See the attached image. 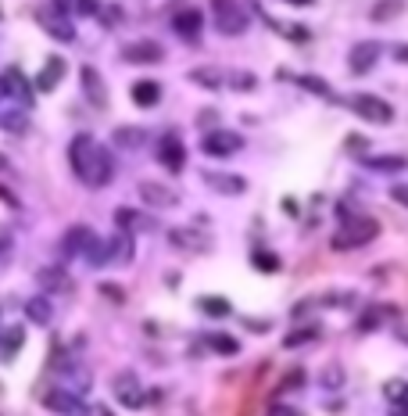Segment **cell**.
Instances as JSON below:
<instances>
[{"mask_svg": "<svg viewBox=\"0 0 408 416\" xmlns=\"http://www.w3.org/2000/svg\"><path fill=\"white\" fill-rule=\"evenodd\" d=\"M398 341H401V345H408V323H401V327H398Z\"/></svg>", "mask_w": 408, "mask_h": 416, "instance_id": "f907efd6", "label": "cell"}, {"mask_svg": "<svg viewBox=\"0 0 408 416\" xmlns=\"http://www.w3.org/2000/svg\"><path fill=\"white\" fill-rule=\"evenodd\" d=\"M211 18H215V29L222 36H240L251 26V18L240 8V0H211Z\"/></svg>", "mask_w": 408, "mask_h": 416, "instance_id": "7a4b0ae2", "label": "cell"}, {"mask_svg": "<svg viewBox=\"0 0 408 416\" xmlns=\"http://www.w3.org/2000/svg\"><path fill=\"white\" fill-rule=\"evenodd\" d=\"M197 122H201V126H211V122H215V112H201Z\"/></svg>", "mask_w": 408, "mask_h": 416, "instance_id": "681fc988", "label": "cell"}, {"mask_svg": "<svg viewBox=\"0 0 408 416\" xmlns=\"http://www.w3.org/2000/svg\"><path fill=\"white\" fill-rule=\"evenodd\" d=\"M100 18H104V26H115V18H122L118 8H100Z\"/></svg>", "mask_w": 408, "mask_h": 416, "instance_id": "ee69618b", "label": "cell"}, {"mask_svg": "<svg viewBox=\"0 0 408 416\" xmlns=\"http://www.w3.org/2000/svg\"><path fill=\"white\" fill-rule=\"evenodd\" d=\"M394 61H401V65H408V44H398V51H394Z\"/></svg>", "mask_w": 408, "mask_h": 416, "instance_id": "7dc6e473", "label": "cell"}, {"mask_svg": "<svg viewBox=\"0 0 408 416\" xmlns=\"http://www.w3.org/2000/svg\"><path fill=\"white\" fill-rule=\"evenodd\" d=\"M26 341V330L21 327H8V334H0V359H11L15 352Z\"/></svg>", "mask_w": 408, "mask_h": 416, "instance_id": "4dcf8cb0", "label": "cell"}, {"mask_svg": "<svg viewBox=\"0 0 408 416\" xmlns=\"http://www.w3.org/2000/svg\"><path fill=\"white\" fill-rule=\"evenodd\" d=\"M43 409H51L57 416H86L90 409H86L82 395H76L72 388H51L43 391Z\"/></svg>", "mask_w": 408, "mask_h": 416, "instance_id": "5b68a950", "label": "cell"}, {"mask_svg": "<svg viewBox=\"0 0 408 416\" xmlns=\"http://www.w3.org/2000/svg\"><path fill=\"white\" fill-rule=\"evenodd\" d=\"M107 262H122V266L133 262V237H129L125 230H118L115 241L107 244Z\"/></svg>", "mask_w": 408, "mask_h": 416, "instance_id": "7402d4cb", "label": "cell"}, {"mask_svg": "<svg viewBox=\"0 0 408 416\" xmlns=\"http://www.w3.org/2000/svg\"><path fill=\"white\" fill-rule=\"evenodd\" d=\"M76 15H100V0H72Z\"/></svg>", "mask_w": 408, "mask_h": 416, "instance_id": "ab89813d", "label": "cell"}, {"mask_svg": "<svg viewBox=\"0 0 408 416\" xmlns=\"http://www.w3.org/2000/svg\"><path fill=\"white\" fill-rule=\"evenodd\" d=\"M39 26L47 29L54 40H64V44H69V40H76V29H72V22L64 15H51V11H39Z\"/></svg>", "mask_w": 408, "mask_h": 416, "instance_id": "ffe728a7", "label": "cell"}, {"mask_svg": "<svg viewBox=\"0 0 408 416\" xmlns=\"http://www.w3.org/2000/svg\"><path fill=\"white\" fill-rule=\"evenodd\" d=\"M112 176H115V158H112V151H107V148H100V144H97L94 162H90V169H86L82 183L86 187H107V183H112Z\"/></svg>", "mask_w": 408, "mask_h": 416, "instance_id": "9c48e42d", "label": "cell"}, {"mask_svg": "<svg viewBox=\"0 0 408 416\" xmlns=\"http://www.w3.org/2000/svg\"><path fill=\"white\" fill-rule=\"evenodd\" d=\"M376 234H380V223L376 219H351V223H344L340 230L333 234V252H355V248H365L369 241H376Z\"/></svg>", "mask_w": 408, "mask_h": 416, "instance_id": "6da1fadb", "label": "cell"}, {"mask_svg": "<svg viewBox=\"0 0 408 416\" xmlns=\"http://www.w3.org/2000/svg\"><path fill=\"white\" fill-rule=\"evenodd\" d=\"M79 83H82V94L90 97L94 108H97V112H104V108H107V87H104L100 72H97L94 65H82V69H79Z\"/></svg>", "mask_w": 408, "mask_h": 416, "instance_id": "7c38bea8", "label": "cell"}, {"mask_svg": "<svg viewBox=\"0 0 408 416\" xmlns=\"http://www.w3.org/2000/svg\"><path fill=\"white\" fill-rule=\"evenodd\" d=\"M240 148H244V140L236 137V133H229V130H211V133L201 137V151H204L208 158H229V155H236Z\"/></svg>", "mask_w": 408, "mask_h": 416, "instance_id": "8992f818", "label": "cell"}, {"mask_svg": "<svg viewBox=\"0 0 408 416\" xmlns=\"http://www.w3.org/2000/svg\"><path fill=\"white\" fill-rule=\"evenodd\" d=\"M201 26H204V15L197 8H179L172 15V29H176V36H183V40H197Z\"/></svg>", "mask_w": 408, "mask_h": 416, "instance_id": "5bb4252c", "label": "cell"}, {"mask_svg": "<svg viewBox=\"0 0 408 416\" xmlns=\"http://www.w3.org/2000/svg\"><path fill=\"white\" fill-rule=\"evenodd\" d=\"M0 22H4V8H0Z\"/></svg>", "mask_w": 408, "mask_h": 416, "instance_id": "9f6ffc18", "label": "cell"}, {"mask_svg": "<svg viewBox=\"0 0 408 416\" xmlns=\"http://www.w3.org/2000/svg\"><path fill=\"white\" fill-rule=\"evenodd\" d=\"M115 226L125 234H133V230H147L150 219H143L140 212H133V208H115Z\"/></svg>", "mask_w": 408, "mask_h": 416, "instance_id": "d4e9b609", "label": "cell"}, {"mask_svg": "<svg viewBox=\"0 0 408 416\" xmlns=\"http://www.w3.org/2000/svg\"><path fill=\"white\" fill-rule=\"evenodd\" d=\"M94 244H97V234L90 230V226L76 223V226H69L64 237H61V255H64V259H79V255L90 252Z\"/></svg>", "mask_w": 408, "mask_h": 416, "instance_id": "52a82bcc", "label": "cell"}, {"mask_svg": "<svg viewBox=\"0 0 408 416\" xmlns=\"http://www.w3.org/2000/svg\"><path fill=\"white\" fill-rule=\"evenodd\" d=\"M297 87H305L308 94H319V97H333V90L322 79H315V76H297Z\"/></svg>", "mask_w": 408, "mask_h": 416, "instance_id": "8d00e7d4", "label": "cell"}, {"mask_svg": "<svg viewBox=\"0 0 408 416\" xmlns=\"http://www.w3.org/2000/svg\"><path fill=\"white\" fill-rule=\"evenodd\" d=\"M251 266H254V269H265V273H276V269H279V259L258 248V252H251Z\"/></svg>", "mask_w": 408, "mask_h": 416, "instance_id": "74e56055", "label": "cell"}, {"mask_svg": "<svg viewBox=\"0 0 408 416\" xmlns=\"http://www.w3.org/2000/svg\"><path fill=\"white\" fill-rule=\"evenodd\" d=\"M112 391H115V399L122 402V406H129V409H143L147 406V399H143V388H140V381L133 377V373H118V377L112 381Z\"/></svg>", "mask_w": 408, "mask_h": 416, "instance_id": "8fae6325", "label": "cell"}, {"mask_svg": "<svg viewBox=\"0 0 408 416\" xmlns=\"http://www.w3.org/2000/svg\"><path fill=\"white\" fill-rule=\"evenodd\" d=\"M301 381H305V373H301V370H294V373H290V377L283 381V388H297Z\"/></svg>", "mask_w": 408, "mask_h": 416, "instance_id": "bcb514c9", "label": "cell"}, {"mask_svg": "<svg viewBox=\"0 0 408 416\" xmlns=\"http://www.w3.org/2000/svg\"><path fill=\"white\" fill-rule=\"evenodd\" d=\"M398 15H405V0H376L369 11L373 22H394Z\"/></svg>", "mask_w": 408, "mask_h": 416, "instance_id": "484cf974", "label": "cell"}, {"mask_svg": "<svg viewBox=\"0 0 408 416\" xmlns=\"http://www.w3.org/2000/svg\"><path fill=\"white\" fill-rule=\"evenodd\" d=\"M61 76H64V58H61V54H51L47 61H43L39 76H36V90L51 94V90L57 87V79H61Z\"/></svg>", "mask_w": 408, "mask_h": 416, "instance_id": "ac0fdd59", "label": "cell"}, {"mask_svg": "<svg viewBox=\"0 0 408 416\" xmlns=\"http://www.w3.org/2000/svg\"><path fill=\"white\" fill-rule=\"evenodd\" d=\"M143 130H136V126H122V130H115V144L118 148H125V151H133V148H140L143 144Z\"/></svg>", "mask_w": 408, "mask_h": 416, "instance_id": "d6a6232c", "label": "cell"}, {"mask_svg": "<svg viewBox=\"0 0 408 416\" xmlns=\"http://www.w3.org/2000/svg\"><path fill=\"white\" fill-rule=\"evenodd\" d=\"M0 94L11 97L18 108H26V112L36 104L33 79H26V72H21V69H4V72H0Z\"/></svg>", "mask_w": 408, "mask_h": 416, "instance_id": "277c9868", "label": "cell"}, {"mask_svg": "<svg viewBox=\"0 0 408 416\" xmlns=\"http://www.w3.org/2000/svg\"><path fill=\"white\" fill-rule=\"evenodd\" d=\"M315 338H322V327H319V323L297 327V330H290V334L283 338V348H305V345H312Z\"/></svg>", "mask_w": 408, "mask_h": 416, "instance_id": "cb8c5ba5", "label": "cell"}, {"mask_svg": "<svg viewBox=\"0 0 408 416\" xmlns=\"http://www.w3.org/2000/svg\"><path fill=\"white\" fill-rule=\"evenodd\" d=\"M197 309L204 312V316H211V320H222V316H229V312H233V305L226 298H219V295H201Z\"/></svg>", "mask_w": 408, "mask_h": 416, "instance_id": "4316f807", "label": "cell"}, {"mask_svg": "<svg viewBox=\"0 0 408 416\" xmlns=\"http://www.w3.org/2000/svg\"><path fill=\"white\" fill-rule=\"evenodd\" d=\"M100 416H115V413H112V409H100Z\"/></svg>", "mask_w": 408, "mask_h": 416, "instance_id": "11a10c76", "label": "cell"}, {"mask_svg": "<svg viewBox=\"0 0 408 416\" xmlns=\"http://www.w3.org/2000/svg\"><path fill=\"white\" fill-rule=\"evenodd\" d=\"M168 241L176 248H183V252H204V248H208V237L197 234V230H172Z\"/></svg>", "mask_w": 408, "mask_h": 416, "instance_id": "603a6c76", "label": "cell"}, {"mask_svg": "<svg viewBox=\"0 0 408 416\" xmlns=\"http://www.w3.org/2000/svg\"><path fill=\"white\" fill-rule=\"evenodd\" d=\"M161 58H165V51L154 40H136V44H129L122 51V61H129V65H158Z\"/></svg>", "mask_w": 408, "mask_h": 416, "instance_id": "4fadbf2b", "label": "cell"}, {"mask_svg": "<svg viewBox=\"0 0 408 416\" xmlns=\"http://www.w3.org/2000/svg\"><path fill=\"white\" fill-rule=\"evenodd\" d=\"M94 151H97V140L90 133H76L72 144H69V165H72V173L82 180L86 169H90V162H94Z\"/></svg>", "mask_w": 408, "mask_h": 416, "instance_id": "ba28073f", "label": "cell"}, {"mask_svg": "<svg viewBox=\"0 0 408 416\" xmlns=\"http://www.w3.org/2000/svg\"><path fill=\"white\" fill-rule=\"evenodd\" d=\"M380 323H383V312H380V309H365V312H362V320H358V330L365 334V330H376Z\"/></svg>", "mask_w": 408, "mask_h": 416, "instance_id": "f35d334b", "label": "cell"}, {"mask_svg": "<svg viewBox=\"0 0 408 416\" xmlns=\"http://www.w3.org/2000/svg\"><path fill=\"white\" fill-rule=\"evenodd\" d=\"M8 248H11V237H8V234H0V255H4Z\"/></svg>", "mask_w": 408, "mask_h": 416, "instance_id": "816d5d0a", "label": "cell"}, {"mask_svg": "<svg viewBox=\"0 0 408 416\" xmlns=\"http://www.w3.org/2000/svg\"><path fill=\"white\" fill-rule=\"evenodd\" d=\"M190 79L197 83V87H208V90H219V87H222V72L211 69V65H208V69H193Z\"/></svg>", "mask_w": 408, "mask_h": 416, "instance_id": "836d02e7", "label": "cell"}, {"mask_svg": "<svg viewBox=\"0 0 408 416\" xmlns=\"http://www.w3.org/2000/svg\"><path fill=\"white\" fill-rule=\"evenodd\" d=\"M201 180H204V187H211V191L233 194V198L247 191V180H244V176H233V173H204Z\"/></svg>", "mask_w": 408, "mask_h": 416, "instance_id": "2e32d148", "label": "cell"}, {"mask_svg": "<svg viewBox=\"0 0 408 416\" xmlns=\"http://www.w3.org/2000/svg\"><path fill=\"white\" fill-rule=\"evenodd\" d=\"M348 108L358 115V119H365V122H373V126H387V122L394 119V108L387 104L383 97H376V94H351L348 97Z\"/></svg>", "mask_w": 408, "mask_h": 416, "instance_id": "3957f363", "label": "cell"}, {"mask_svg": "<svg viewBox=\"0 0 408 416\" xmlns=\"http://www.w3.org/2000/svg\"><path fill=\"white\" fill-rule=\"evenodd\" d=\"M319 388H326V391H340V388H344V366L330 363L326 370L319 373Z\"/></svg>", "mask_w": 408, "mask_h": 416, "instance_id": "e575fe53", "label": "cell"}, {"mask_svg": "<svg viewBox=\"0 0 408 416\" xmlns=\"http://www.w3.org/2000/svg\"><path fill=\"white\" fill-rule=\"evenodd\" d=\"M39 284H43V291H72L69 273H64V269H54V266L39 273Z\"/></svg>", "mask_w": 408, "mask_h": 416, "instance_id": "f1b7e54d", "label": "cell"}, {"mask_svg": "<svg viewBox=\"0 0 408 416\" xmlns=\"http://www.w3.org/2000/svg\"><path fill=\"white\" fill-rule=\"evenodd\" d=\"M233 87H236V90H254V76H251V72H240V76L233 79Z\"/></svg>", "mask_w": 408, "mask_h": 416, "instance_id": "7bdbcfd3", "label": "cell"}, {"mask_svg": "<svg viewBox=\"0 0 408 416\" xmlns=\"http://www.w3.org/2000/svg\"><path fill=\"white\" fill-rule=\"evenodd\" d=\"M158 165H165L168 173H183V165H186V148H183V140L176 133H165L158 140Z\"/></svg>", "mask_w": 408, "mask_h": 416, "instance_id": "30bf717a", "label": "cell"}, {"mask_svg": "<svg viewBox=\"0 0 408 416\" xmlns=\"http://www.w3.org/2000/svg\"><path fill=\"white\" fill-rule=\"evenodd\" d=\"M383 395H387V402H405L408 399V381H401V377H391V381H383Z\"/></svg>", "mask_w": 408, "mask_h": 416, "instance_id": "d590c367", "label": "cell"}, {"mask_svg": "<svg viewBox=\"0 0 408 416\" xmlns=\"http://www.w3.org/2000/svg\"><path fill=\"white\" fill-rule=\"evenodd\" d=\"M391 416H408V399H405V402H394V406H391Z\"/></svg>", "mask_w": 408, "mask_h": 416, "instance_id": "c3c4849f", "label": "cell"}, {"mask_svg": "<svg viewBox=\"0 0 408 416\" xmlns=\"http://www.w3.org/2000/svg\"><path fill=\"white\" fill-rule=\"evenodd\" d=\"M348 148H351L355 155H362V151H365V140H362L358 133H351V140H348Z\"/></svg>", "mask_w": 408, "mask_h": 416, "instance_id": "f6af8a7d", "label": "cell"}, {"mask_svg": "<svg viewBox=\"0 0 408 416\" xmlns=\"http://www.w3.org/2000/svg\"><path fill=\"white\" fill-rule=\"evenodd\" d=\"M376 61H380V47L365 40V44H358V47L348 54V69H351L355 76H365V72L376 69Z\"/></svg>", "mask_w": 408, "mask_h": 416, "instance_id": "9a60e30c", "label": "cell"}, {"mask_svg": "<svg viewBox=\"0 0 408 416\" xmlns=\"http://www.w3.org/2000/svg\"><path fill=\"white\" fill-rule=\"evenodd\" d=\"M26 320L33 323V327H51V320H54V309H51V302L47 298H29L26 302Z\"/></svg>", "mask_w": 408, "mask_h": 416, "instance_id": "44dd1931", "label": "cell"}, {"mask_svg": "<svg viewBox=\"0 0 408 416\" xmlns=\"http://www.w3.org/2000/svg\"><path fill=\"white\" fill-rule=\"evenodd\" d=\"M0 130H8V133H15V137H26V130H29L26 108H15V112H4V115H0Z\"/></svg>", "mask_w": 408, "mask_h": 416, "instance_id": "f546056e", "label": "cell"}, {"mask_svg": "<svg viewBox=\"0 0 408 416\" xmlns=\"http://www.w3.org/2000/svg\"><path fill=\"white\" fill-rule=\"evenodd\" d=\"M294 4H301V8H305V4H312V0H294Z\"/></svg>", "mask_w": 408, "mask_h": 416, "instance_id": "db71d44e", "label": "cell"}, {"mask_svg": "<svg viewBox=\"0 0 408 416\" xmlns=\"http://www.w3.org/2000/svg\"><path fill=\"white\" fill-rule=\"evenodd\" d=\"M0 169H8V158L4 155H0Z\"/></svg>", "mask_w": 408, "mask_h": 416, "instance_id": "f5cc1de1", "label": "cell"}, {"mask_svg": "<svg viewBox=\"0 0 408 416\" xmlns=\"http://www.w3.org/2000/svg\"><path fill=\"white\" fill-rule=\"evenodd\" d=\"M208 348L219 352V356H236V352H240V341L233 334H208Z\"/></svg>", "mask_w": 408, "mask_h": 416, "instance_id": "1f68e13d", "label": "cell"}, {"mask_svg": "<svg viewBox=\"0 0 408 416\" xmlns=\"http://www.w3.org/2000/svg\"><path fill=\"white\" fill-rule=\"evenodd\" d=\"M265 416H305L301 409H294V406H283V402H276V406H269V413Z\"/></svg>", "mask_w": 408, "mask_h": 416, "instance_id": "b9f144b4", "label": "cell"}, {"mask_svg": "<svg viewBox=\"0 0 408 416\" xmlns=\"http://www.w3.org/2000/svg\"><path fill=\"white\" fill-rule=\"evenodd\" d=\"M129 97H133L136 108H154L161 101V83L158 79H136L133 87H129Z\"/></svg>", "mask_w": 408, "mask_h": 416, "instance_id": "e0dca14e", "label": "cell"}, {"mask_svg": "<svg viewBox=\"0 0 408 416\" xmlns=\"http://www.w3.org/2000/svg\"><path fill=\"white\" fill-rule=\"evenodd\" d=\"M365 165H369L373 173H401L408 162L401 155H373V158H365Z\"/></svg>", "mask_w": 408, "mask_h": 416, "instance_id": "83f0119b", "label": "cell"}, {"mask_svg": "<svg viewBox=\"0 0 408 416\" xmlns=\"http://www.w3.org/2000/svg\"><path fill=\"white\" fill-rule=\"evenodd\" d=\"M140 198H143L150 208H172V205H176V194H172L168 187L154 183V180H143V183H140Z\"/></svg>", "mask_w": 408, "mask_h": 416, "instance_id": "d6986e66", "label": "cell"}, {"mask_svg": "<svg viewBox=\"0 0 408 416\" xmlns=\"http://www.w3.org/2000/svg\"><path fill=\"white\" fill-rule=\"evenodd\" d=\"M391 198H394V205L408 208V183H394V187H391Z\"/></svg>", "mask_w": 408, "mask_h": 416, "instance_id": "60d3db41", "label": "cell"}]
</instances>
